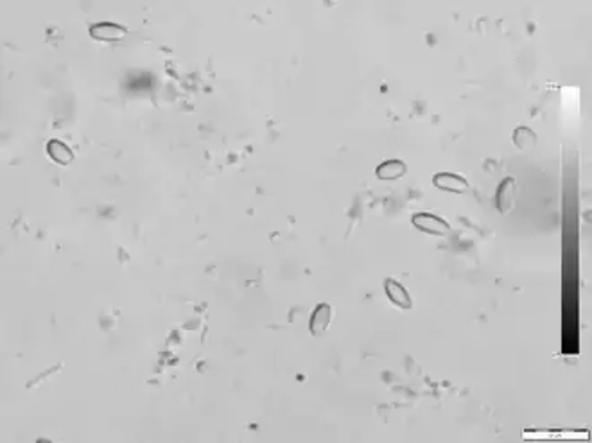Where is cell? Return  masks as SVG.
I'll return each mask as SVG.
<instances>
[{"label":"cell","mask_w":592,"mask_h":443,"mask_svg":"<svg viewBox=\"0 0 592 443\" xmlns=\"http://www.w3.org/2000/svg\"><path fill=\"white\" fill-rule=\"evenodd\" d=\"M413 227L429 236H445L451 230V225L444 217L431 212H417L411 217Z\"/></svg>","instance_id":"obj_1"},{"label":"cell","mask_w":592,"mask_h":443,"mask_svg":"<svg viewBox=\"0 0 592 443\" xmlns=\"http://www.w3.org/2000/svg\"><path fill=\"white\" fill-rule=\"evenodd\" d=\"M515 196H517V180L514 176H508L501 181L495 192V207L503 216L510 214L515 208Z\"/></svg>","instance_id":"obj_2"},{"label":"cell","mask_w":592,"mask_h":443,"mask_svg":"<svg viewBox=\"0 0 592 443\" xmlns=\"http://www.w3.org/2000/svg\"><path fill=\"white\" fill-rule=\"evenodd\" d=\"M90 36H92L93 40H98V42H121V40H124V38L128 36V29L113 22H99L93 23L92 27H90Z\"/></svg>","instance_id":"obj_3"},{"label":"cell","mask_w":592,"mask_h":443,"mask_svg":"<svg viewBox=\"0 0 592 443\" xmlns=\"http://www.w3.org/2000/svg\"><path fill=\"white\" fill-rule=\"evenodd\" d=\"M433 183L436 189L453 192V194H465L468 190L467 178H463L462 174H454V172H438L433 176Z\"/></svg>","instance_id":"obj_4"},{"label":"cell","mask_w":592,"mask_h":443,"mask_svg":"<svg viewBox=\"0 0 592 443\" xmlns=\"http://www.w3.org/2000/svg\"><path fill=\"white\" fill-rule=\"evenodd\" d=\"M330 321H332V307L329 304L316 305L315 313H312L309 319L310 336L318 337L327 332V328L330 327Z\"/></svg>","instance_id":"obj_5"},{"label":"cell","mask_w":592,"mask_h":443,"mask_svg":"<svg viewBox=\"0 0 592 443\" xmlns=\"http://www.w3.org/2000/svg\"><path fill=\"white\" fill-rule=\"evenodd\" d=\"M384 291H386V296H388L389 302L394 305H397V307H400V309L404 310L413 309L411 295L407 293V289L400 282L394 280V278H388V280L384 282Z\"/></svg>","instance_id":"obj_6"},{"label":"cell","mask_w":592,"mask_h":443,"mask_svg":"<svg viewBox=\"0 0 592 443\" xmlns=\"http://www.w3.org/2000/svg\"><path fill=\"white\" fill-rule=\"evenodd\" d=\"M406 172H407V166L402 162V160H397V158H394V160H386V162H383L377 169H375L377 178L384 181L400 180Z\"/></svg>","instance_id":"obj_7"},{"label":"cell","mask_w":592,"mask_h":443,"mask_svg":"<svg viewBox=\"0 0 592 443\" xmlns=\"http://www.w3.org/2000/svg\"><path fill=\"white\" fill-rule=\"evenodd\" d=\"M47 155H49L56 163H60V166H69V163H72V160H74L72 149H70L67 144L61 142V140L56 139L47 142Z\"/></svg>","instance_id":"obj_8"},{"label":"cell","mask_w":592,"mask_h":443,"mask_svg":"<svg viewBox=\"0 0 592 443\" xmlns=\"http://www.w3.org/2000/svg\"><path fill=\"white\" fill-rule=\"evenodd\" d=\"M512 140H514L515 148L521 149V151H532V149H535V146H537L538 137L532 128H527V126H517L514 133H512Z\"/></svg>","instance_id":"obj_9"}]
</instances>
